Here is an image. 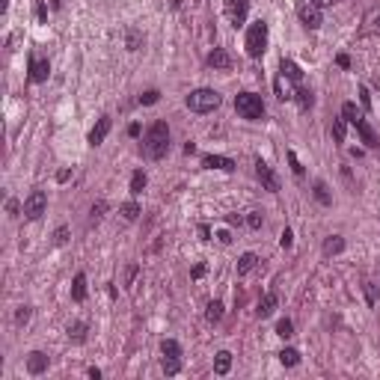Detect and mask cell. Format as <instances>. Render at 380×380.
Here are the masks:
<instances>
[{
    "mask_svg": "<svg viewBox=\"0 0 380 380\" xmlns=\"http://www.w3.org/2000/svg\"><path fill=\"white\" fill-rule=\"evenodd\" d=\"M143 152H146V158H152V160H160L166 152H169V125H166L163 119L152 122V128L146 131Z\"/></svg>",
    "mask_w": 380,
    "mask_h": 380,
    "instance_id": "6da1fadb",
    "label": "cell"
},
{
    "mask_svg": "<svg viewBox=\"0 0 380 380\" xmlns=\"http://www.w3.org/2000/svg\"><path fill=\"white\" fill-rule=\"evenodd\" d=\"M220 104H223V98L214 89H193L187 95V107L193 113H214Z\"/></svg>",
    "mask_w": 380,
    "mask_h": 380,
    "instance_id": "7a4b0ae2",
    "label": "cell"
},
{
    "mask_svg": "<svg viewBox=\"0 0 380 380\" xmlns=\"http://www.w3.org/2000/svg\"><path fill=\"white\" fill-rule=\"evenodd\" d=\"M235 110L244 119L255 122V119L264 116V101H261V95H255V92H241V95H235Z\"/></svg>",
    "mask_w": 380,
    "mask_h": 380,
    "instance_id": "3957f363",
    "label": "cell"
},
{
    "mask_svg": "<svg viewBox=\"0 0 380 380\" xmlns=\"http://www.w3.org/2000/svg\"><path fill=\"white\" fill-rule=\"evenodd\" d=\"M264 51H267V24L258 18L247 30V54L250 57H261Z\"/></svg>",
    "mask_w": 380,
    "mask_h": 380,
    "instance_id": "277c9868",
    "label": "cell"
},
{
    "mask_svg": "<svg viewBox=\"0 0 380 380\" xmlns=\"http://www.w3.org/2000/svg\"><path fill=\"white\" fill-rule=\"evenodd\" d=\"M45 208H48L45 190H33L30 196L24 199V217H27V220H39V217L45 214Z\"/></svg>",
    "mask_w": 380,
    "mask_h": 380,
    "instance_id": "5b68a950",
    "label": "cell"
},
{
    "mask_svg": "<svg viewBox=\"0 0 380 380\" xmlns=\"http://www.w3.org/2000/svg\"><path fill=\"white\" fill-rule=\"evenodd\" d=\"M255 175H258V181H261V187L270 190V193H279V178H276V172L264 163V160L258 158L255 160Z\"/></svg>",
    "mask_w": 380,
    "mask_h": 380,
    "instance_id": "8992f818",
    "label": "cell"
},
{
    "mask_svg": "<svg viewBox=\"0 0 380 380\" xmlns=\"http://www.w3.org/2000/svg\"><path fill=\"white\" fill-rule=\"evenodd\" d=\"M247 0H226V15H229V21L235 24V27H241L244 21H247Z\"/></svg>",
    "mask_w": 380,
    "mask_h": 380,
    "instance_id": "52a82bcc",
    "label": "cell"
},
{
    "mask_svg": "<svg viewBox=\"0 0 380 380\" xmlns=\"http://www.w3.org/2000/svg\"><path fill=\"white\" fill-rule=\"evenodd\" d=\"M110 125H113V122H110V116H101V119L95 122V128L89 131V146H101V143H104V137L110 134Z\"/></svg>",
    "mask_w": 380,
    "mask_h": 380,
    "instance_id": "ba28073f",
    "label": "cell"
},
{
    "mask_svg": "<svg viewBox=\"0 0 380 380\" xmlns=\"http://www.w3.org/2000/svg\"><path fill=\"white\" fill-rule=\"evenodd\" d=\"M300 21H303V27L306 30H318L321 27V12H318V6H300Z\"/></svg>",
    "mask_w": 380,
    "mask_h": 380,
    "instance_id": "9c48e42d",
    "label": "cell"
},
{
    "mask_svg": "<svg viewBox=\"0 0 380 380\" xmlns=\"http://www.w3.org/2000/svg\"><path fill=\"white\" fill-rule=\"evenodd\" d=\"M202 166H205V169H223V172H232V169H235V160L223 158V155H205V158H202Z\"/></svg>",
    "mask_w": 380,
    "mask_h": 380,
    "instance_id": "30bf717a",
    "label": "cell"
},
{
    "mask_svg": "<svg viewBox=\"0 0 380 380\" xmlns=\"http://www.w3.org/2000/svg\"><path fill=\"white\" fill-rule=\"evenodd\" d=\"M51 74V63L48 60H30V80L33 83H45Z\"/></svg>",
    "mask_w": 380,
    "mask_h": 380,
    "instance_id": "8fae6325",
    "label": "cell"
},
{
    "mask_svg": "<svg viewBox=\"0 0 380 380\" xmlns=\"http://www.w3.org/2000/svg\"><path fill=\"white\" fill-rule=\"evenodd\" d=\"M356 131H359V137H362V143H365L368 149H377V146H380V137L374 134V128L368 125L365 119H359V122H356Z\"/></svg>",
    "mask_w": 380,
    "mask_h": 380,
    "instance_id": "7c38bea8",
    "label": "cell"
},
{
    "mask_svg": "<svg viewBox=\"0 0 380 380\" xmlns=\"http://www.w3.org/2000/svg\"><path fill=\"white\" fill-rule=\"evenodd\" d=\"M27 371H30V374H42V371H48V356H45L42 350H33L30 356H27Z\"/></svg>",
    "mask_w": 380,
    "mask_h": 380,
    "instance_id": "4fadbf2b",
    "label": "cell"
},
{
    "mask_svg": "<svg viewBox=\"0 0 380 380\" xmlns=\"http://www.w3.org/2000/svg\"><path fill=\"white\" fill-rule=\"evenodd\" d=\"M208 65H211V68H229V65H232V57H229L223 48H214V51L208 54Z\"/></svg>",
    "mask_w": 380,
    "mask_h": 380,
    "instance_id": "5bb4252c",
    "label": "cell"
},
{
    "mask_svg": "<svg viewBox=\"0 0 380 380\" xmlns=\"http://www.w3.org/2000/svg\"><path fill=\"white\" fill-rule=\"evenodd\" d=\"M342 250H345V238L342 235H330L324 241V255H339Z\"/></svg>",
    "mask_w": 380,
    "mask_h": 380,
    "instance_id": "9a60e30c",
    "label": "cell"
},
{
    "mask_svg": "<svg viewBox=\"0 0 380 380\" xmlns=\"http://www.w3.org/2000/svg\"><path fill=\"white\" fill-rule=\"evenodd\" d=\"M229 368H232V353L229 350H220L217 353V359H214V374H229Z\"/></svg>",
    "mask_w": 380,
    "mask_h": 380,
    "instance_id": "2e32d148",
    "label": "cell"
},
{
    "mask_svg": "<svg viewBox=\"0 0 380 380\" xmlns=\"http://www.w3.org/2000/svg\"><path fill=\"white\" fill-rule=\"evenodd\" d=\"M273 309H276V294H264L255 312H258V318H267V315H273Z\"/></svg>",
    "mask_w": 380,
    "mask_h": 380,
    "instance_id": "e0dca14e",
    "label": "cell"
},
{
    "mask_svg": "<svg viewBox=\"0 0 380 380\" xmlns=\"http://www.w3.org/2000/svg\"><path fill=\"white\" fill-rule=\"evenodd\" d=\"M71 297H74L77 303H83V300H86V276H83V273H77V276H74V285H71Z\"/></svg>",
    "mask_w": 380,
    "mask_h": 380,
    "instance_id": "ac0fdd59",
    "label": "cell"
},
{
    "mask_svg": "<svg viewBox=\"0 0 380 380\" xmlns=\"http://www.w3.org/2000/svg\"><path fill=\"white\" fill-rule=\"evenodd\" d=\"M342 116H345V122H350V125H356L359 119H362V110L353 104V101H348V104H342Z\"/></svg>",
    "mask_w": 380,
    "mask_h": 380,
    "instance_id": "d6986e66",
    "label": "cell"
},
{
    "mask_svg": "<svg viewBox=\"0 0 380 380\" xmlns=\"http://www.w3.org/2000/svg\"><path fill=\"white\" fill-rule=\"evenodd\" d=\"M255 264H258V255H255V253H244L241 258H238V273H241V276H244V273H250Z\"/></svg>",
    "mask_w": 380,
    "mask_h": 380,
    "instance_id": "ffe728a7",
    "label": "cell"
},
{
    "mask_svg": "<svg viewBox=\"0 0 380 380\" xmlns=\"http://www.w3.org/2000/svg\"><path fill=\"white\" fill-rule=\"evenodd\" d=\"M282 74L288 77V80H294V83H300V77H303V71H300V65L297 63H291V60H282Z\"/></svg>",
    "mask_w": 380,
    "mask_h": 380,
    "instance_id": "44dd1931",
    "label": "cell"
},
{
    "mask_svg": "<svg viewBox=\"0 0 380 380\" xmlns=\"http://www.w3.org/2000/svg\"><path fill=\"white\" fill-rule=\"evenodd\" d=\"M146 184H149V178H146V172H143V169H137V172L131 175V193H134V196H140V193L146 190Z\"/></svg>",
    "mask_w": 380,
    "mask_h": 380,
    "instance_id": "7402d4cb",
    "label": "cell"
},
{
    "mask_svg": "<svg viewBox=\"0 0 380 380\" xmlns=\"http://www.w3.org/2000/svg\"><path fill=\"white\" fill-rule=\"evenodd\" d=\"M294 98H297V104H300V110H309V107L315 104V95H312V89H306V86H300V89L294 92Z\"/></svg>",
    "mask_w": 380,
    "mask_h": 380,
    "instance_id": "603a6c76",
    "label": "cell"
},
{
    "mask_svg": "<svg viewBox=\"0 0 380 380\" xmlns=\"http://www.w3.org/2000/svg\"><path fill=\"white\" fill-rule=\"evenodd\" d=\"M119 214H122L125 220H137V217L143 214V208H140V205L131 199V202H122V205H119Z\"/></svg>",
    "mask_w": 380,
    "mask_h": 380,
    "instance_id": "cb8c5ba5",
    "label": "cell"
},
{
    "mask_svg": "<svg viewBox=\"0 0 380 380\" xmlns=\"http://www.w3.org/2000/svg\"><path fill=\"white\" fill-rule=\"evenodd\" d=\"M68 339H71V342H83V339H86V324H83V321H74V324L68 327Z\"/></svg>",
    "mask_w": 380,
    "mask_h": 380,
    "instance_id": "d4e9b609",
    "label": "cell"
},
{
    "mask_svg": "<svg viewBox=\"0 0 380 380\" xmlns=\"http://www.w3.org/2000/svg\"><path fill=\"white\" fill-rule=\"evenodd\" d=\"M160 368H163V374H178L181 371V359L178 356H163Z\"/></svg>",
    "mask_w": 380,
    "mask_h": 380,
    "instance_id": "484cf974",
    "label": "cell"
},
{
    "mask_svg": "<svg viewBox=\"0 0 380 380\" xmlns=\"http://www.w3.org/2000/svg\"><path fill=\"white\" fill-rule=\"evenodd\" d=\"M205 318H208L211 324H217V321H220V318H223V303H220V300H211V303H208Z\"/></svg>",
    "mask_w": 380,
    "mask_h": 380,
    "instance_id": "4316f807",
    "label": "cell"
},
{
    "mask_svg": "<svg viewBox=\"0 0 380 380\" xmlns=\"http://www.w3.org/2000/svg\"><path fill=\"white\" fill-rule=\"evenodd\" d=\"M279 362L291 368V365H297V362H300V353H297L294 348H285V350H279Z\"/></svg>",
    "mask_w": 380,
    "mask_h": 380,
    "instance_id": "83f0119b",
    "label": "cell"
},
{
    "mask_svg": "<svg viewBox=\"0 0 380 380\" xmlns=\"http://www.w3.org/2000/svg\"><path fill=\"white\" fill-rule=\"evenodd\" d=\"M315 199L321 205H333V196H330V190H327L324 181H315Z\"/></svg>",
    "mask_w": 380,
    "mask_h": 380,
    "instance_id": "f1b7e54d",
    "label": "cell"
},
{
    "mask_svg": "<svg viewBox=\"0 0 380 380\" xmlns=\"http://www.w3.org/2000/svg\"><path fill=\"white\" fill-rule=\"evenodd\" d=\"M160 350H163V356H181V348H178L175 339H163L160 342Z\"/></svg>",
    "mask_w": 380,
    "mask_h": 380,
    "instance_id": "f546056e",
    "label": "cell"
},
{
    "mask_svg": "<svg viewBox=\"0 0 380 380\" xmlns=\"http://www.w3.org/2000/svg\"><path fill=\"white\" fill-rule=\"evenodd\" d=\"M276 336H279V339H291V336H294V324H291L288 318H282V321L276 324Z\"/></svg>",
    "mask_w": 380,
    "mask_h": 380,
    "instance_id": "4dcf8cb0",
    "label": "cell"
},
{
    "mask_svg": "<svg viewBox=\"0 0 380 380\" xmlns=\"http://www.w3.org/2000/svg\"><path fill=\"white\" fill-rule=\"evenodd\" d=\"M333 137L339 143H345V119H333Z\"/></svg>",
    "mask_w": 380,
    "mask_h": 380,
    "instance_id": "1f68e13d",
    "label": "cell"
},
{
    "mask_svg": "<svg viewBox=\"0 0 380 380\" xmlns=\"http://www.w3.org/2000/svg\"><path fill=\"white\" fill-rule=\"evenodd\" d=\"M104 211H107V202H104V199H98V202L92 205V220H101V217H104Z\"/></svg>",
    "mask_w": 380,
    "mask_h": 380,
    "instance_id": "d6a6232c",
    "label": "cell"
},
{
    "mask_svg": "<svg viewBox=\"0 0 380 380\" xmlns=\"http://www.w3.org/2000/svg\"><path fill=\"white\" fill-rule=\"evenodd\" d=\"M65 241H68V229H65V226H60V229L54 232V244H57V247H63Z\"/></svg>",
    "mask_w": 380,
    "mask_h": 380,
    "instance_id": "836d02e7",
    "label": "cell"
},
{
    "mask_svg": "<svg viewBox=\"0 0 380 380\" xmlns=\"http://www.w3.org/2000/svg\"><path fill=\"white\" fill-rule=\"evenodd\" d=\"M158 98H160L158 89H149V92H143V95H140V104H155Z\"/></svg>",
    "mask_w": 380,
    "mask_h": 380,
    "instance_id": "e575fe53",
    "label": "cell"
},
{
    "mask_svg": "<svg viewBox=\"0 0 380 380\" xmlns=\"http://www.w3.org/2000/svg\"><path fill=\"white\" fill-rule=\"evenodd\" d=\"M128 48H131V51H137V48H140V33H137V30L128 33Z\"/></svg>",
    "mask_w": 380,
    "mask_h": 380,
    "instance_id": "d590c367",
    "label": "cell"
},
{
    "mask_svg": "<svg viewBox=\"0 0 380 380\" xmlns=\"http://www.w3.org/2000/svg\"><path fill=\"white\" fill-rule=\"evenodd\" d=\"M288 160H291V169H294V175H303V166H300V160L294 152H288Z\"/></svg>",
    "mask_w": 380,
    "mask_h": 380,
    "instance_id": "8d00e7d4",
    "label": "cell"
},
{
    "mask_svg": "<svg viewBox=\"0 0 380 380\" xmlns=\"http://www.w3.org/2000/svg\"><path fill=\"white\" fill-rule=\"evenodd\" d=\"M279 244H282L285 250H288V247H291V244H294V235H291V229H285L282 235H279Z\"/></svg>",
    "mask_w": 380,
    "mask_h": 380,
    "instance_id": "74e56055",
    "label": "cell"
},
{
    "mask_svg": "<svg viewBox=\"0 0 380 380\" xmlns=\"http://www.w3.org/2000/svg\"><path fill=\"white\" fill-rule=\"evenodd\" d=\"M15 321H18V324H27V321H30V306H21L18 315H15Z\"/></svg>",
    "mask_w": 380,
    "mask_h": 380,
    "instance_id": "f35d334b",
    "label": "cell"
},
{
    "mask_svg": "<svg viewBox=\"0 0 380 380\" xmlns=\"http://www.w3.org/2000/svg\"><path fill=\"white\" fill-rule=\"evenodd\" d=\"M134 276H137V264H128V270H125V282L131 285V282H134Z\"/></svg>",
    "mask_w": 380,
    "mask_h": 380,
    "instance_id": "ab89813d",
    "label": "cell"
},
{
    "mask_svg": "<svg viewBox=\"0 0 380 380\" xmlns=\"http://www.w3.org/2000/svg\"><path fill=\"white\" fill-rule=\"evenodd\" d=\"M247 223H250V226H253V229H258V226H261V214H250V217H247Z\"/></svg>",
    "mask_w": 380,
    "mask_h": 380,
    "instance_id": "60d3db41",
    "label": "cell"
},
{
    "mask_svg": "<svg viewBox=\"0 0 380 380\" xmlns=\"http://www.w3.org/2000/svg\"><path fill=\"white\" fill-rule=\"evenodd\" d=\"M359 95H362V107L368 110V107H371V95H368V89H359Z\"/></svg>",
    "mask_w": 380,
    "mask_h": 380,
    "instance_id": "b9f144b4",
    "label": "cell"
},
{
    "mask_svg": "<svg viewBox=\"0 0 380 380\" xmlns=\"http://www.w3.org/2000/svg\"><path fill=\"white\" fill-rule=\"evenodd\" d=\"M336 63L342 65V68H348V65H350V57H348V54H339V57H336Z\"/></svg>",
    "mask_w": 380,
    "mask_h": 380,
    "instance_id": "7bdbcfd3",
    "label": "cell"
},
{
    "mask_svg": "<svg viewBox=\"0 0 380 380\" xmlns=\"http://www.w3.org/2000/svg\"><path fill=\"white\" fill-rule=\"evenodd\" d=\"M6 211H9V214H18V202H15V199H9V202H6Z\"/></svg>",
    "mask_w": 380,
    "mask_h": 380,
    "instance_id": "ee69618b",
    "label": "cell"
},
{
    "mask_svg": "<svg viewBox=\"0 0 380 380\" xmlns=\"http://www.w3.org/2000/svg\"><path fill=\"white\" fill-rule=\"evenodd\" d=\"M365 297H368V306H374V288L371 285H365Z\"/></svg>",
    "mask_w": 380,
    "mask_h": 380,
    "instance_id": "f6af8a7d",
    "label": "cell"
},
{
    "mask_svg": "<svg viewBox=\"0 0 380 380\" xmlns=\"http://www.w3.org/2000/svg\"><path fill=\"white\" fill-rule=\"evenodd\" d=\"M202 273H205V267H202V264H196V267H193V279H199Z\"/></svg>",
    "mask_w": 380,
    "mask_h": 380,
    "instance_id": "bcb514c9",
    "label": "cell"
},
{
    "mask_svg": "<svg viewBox=\"0 0 380 380\" xmlns=\"http://www.w3.org/2000/svg\"><path fill=\"white\" fill-rule=\"evenodd\" d=\"M330 3H333V0H315V6H318V9H321V6H330Z\"/></svg>",
    "mask_w": 380,
    "mask_h": 380,
    "instance_id": "7dc6e473",
    "label": "cell"
},
{
    "mask_svg": "<svg viewBox=\"0 0 380 380\" xmlns=\"http://www.w3.org/2000/svg\"><path fill=\"white\" fill-rule=\"evenodd\" d=\"M181 6V0H172V9H178Z\"/></svg>",
    "mask_w": 380,
    "mask_h": 380,
    "instance_id": "c3c4849f",
    "label": "cell"
}]
</instances>
